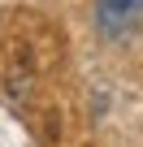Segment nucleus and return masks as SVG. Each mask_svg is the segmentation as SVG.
<instances>
[{"label":"nucleus","instance_id":"nucleus-1","mask_svg":"<svg viewBox=\"0 0 143 147\" xmlns=\"http://www.w3.org/2000/svg\"><path fill=\"white\" fill-rule=\"evenodd\" d=\"M96 30L108 43L134 39L143 30V0H96Z\"/></svg>","mask_w":143,"mask_h":147}]
</instances>
